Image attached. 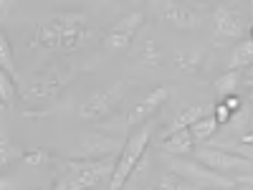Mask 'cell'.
<instances>
[{
    "label": "cell",
    "instance_id": "1",
    "mask_svg": "<svg viewBox=\"0 0 253 190\" xmlns=\"http://www.w3.org/2000/svg\"><path fill=\"white\" fill-rule=\"evenodd\" d=\"M58 170L66 178L69 190H94V185L109 180L117 170V157H107V160H58Z\"/></svg>",
    "mask_w": 253,
    "mask_h": 190
},
{
    "label": "cell",
    "instance_id": "2",
    "mask_svg": "<svg viewBox=\"0 0 253 190\" xmlns=\"http://www.w3.org/2000/svg\"><path fill=\"white\" fill-rule=\"evenodd\" d=\"M165 162H167V167H170L172 173H177L180 178L190 180L198 190H230V188H236V185H238L236 180H230L228 175L210 170V167H205V165L198 162V160L165 155Z\"/></svg>",
    "mask_w": 253,
    "mask_h": 190
},
{
    "label": "cell",
    "instance_id": "3",
    "mask_svg": "<svg viewBox=\"0 0 253 190\" xmlns=\"http://www.w3.org/2000/svg\"><path fill=\"white\" fill-rule=\"evenodd\" d=\"M150 137H152V124H142L139 130H134V132L129 135V140L124 142L122 155L117 157V170H114V175H112L109 190H122L126 183H129L134 167L139 165V160H142L144 152H147Z\"/></svg>",
    "mask_w": 253,
    "mask_h": 190
},
{
    "label": "cell",
    "instance_id": "4",
    "mask_svg": "<svg viewBox=\"0 0 253 190\" xmlns=\"http://www.w3.org/2000/svg\"><path fill=\"white\" fill-rule=\"evenodd\" d=\"M126 89H129V84L119 81V84H114V87H109V89L94 92L91 96L84 99V104L79 107V112H76L79 119H84V122H99L104 117H109L119 107V101L124 99Z\"/></svg>",
    "mask_w": 253,
    "mask_h": 190
},
{
    "label": "cell",
    "instance_id": "5",
    "mask_svg": "<svg viewBox=\"0 0 253 190\" xmlns=\"http://www.w3.org/2000/svg\"><path fill=\"white\" fill-rule=\"evenodd\" d=\"M38 44L46 46V48H53V51H76L81 44L94 36V31L89 26H81V28H56L51 26L48 20L38 26Z\"/></svg>",
    "mask_w": 253,
    "mask_h": 190
},
{
    "label": "cell",
    "instance_id": "6",
    "mask_svg": "<svg viewBox=\"0 0 253 190\" xmlns=\"http://www.w3.org/2000/svg\"><path fill=\"white\" fill-rule=\"evenodd\" d=\"M205 10L208 5H190V3H170V0H165V3H157L155 5V15L165 23H170L175 28H198L205 18Z\"/></svg>",
    "mask_w": 253,
    "mask_h": 190
},
{
    "label": "cell",
    "instance_id": "7",
    "mask_svg": "<svg viewBox=\"0 0 253 190\" xmlns=\"http://www.w3.org/2000/svg\"><path fill=\"white\" fill-rule=\"evenodd\" d=\"M122 150H124V142L119 137L107 132H91L79 142L74 160H107L122 155Z\"/></svg>",
    "mask_w": 253,
    "mask_h": 190
},
{
    "label": "cell",
    "instance_id": "8",
    "mask_svg": "<svg viewBox=\"0 0 253 190\" xmlns=\"http://www.w3.org/2000/svg\"><path fill=\"white\" fill-rule=\"evenodd\" d=\"M144 10H132V13H126L122 15L117 23L109 28L107 38H104V46H107V51H122L126 48L134 41V36L139 33V28L144 26Z\"/></svg>",
    "mask_w": 253,
    "mask_h": 190
},
{
    "label": "cell",
    "instance_id": "9",
    "mask_svg": "<svg viewBox=\"0 0 253 190\" xmlns=\"http://www.w3.org/2000/svg\"><path fill=\"white\" fill-rule=\"evenodd\" d=\"M215 38H241L248 33V15L236 5L215 8Z\"/></svg>",
    "mask_w": 253,
    "mask_h": 190
},
{
    "label": "cell",
    "instance_id": "10",
    "mask_svg": "<svg viewBox=\"0 0 253 190\" xmlns=\"http://www.w3.org/2000/svg\"><path fill=\"white\" fill-rule=\"evenodd\" d=\"M167 99H170V89H167V87H157V89H152V92L147 94L139 104H134V107L126 112L124 124H126V127H137V124L142 127V124H147V119H150Z\"/></svg>",
    "mask_w": 253,
    "mask_h": 190
},
{
    "label": "cell",
    "instance_id": "11",
    "mask_svg": "<svg viewBox=\"0 0 253 190\" xmlns=\"http://www.w3.org/2000/svg\"><path fill=\"white\" fill-rule=\"evenodd\" d=\"M198 162H203L205 167H210V170L215 173H230V170H238V167H248L251 160L246 157H238L233 152H225V150H218V147H203V150L195 152Z\"/></svg>",
    "mask_w": 253,
    "mask_h": 190
},
{
    "label": "cell",
    "instance_id": "12",
    "mask_svg": "<svg viewBox=\"0 0 253 190\" xmlns=\"http://www.w3.org/2000/svg\"><path fill=\"white\" fill-rule=\"evenodd\" d=\"M66 84V76H61L58 71H43L33 76V81L26 89V99H48L61 92V87Z\"/></svg>",
    "mask_w": 253,
    "mask_h": 190
},
{
    "label": "cell",
    "instance_id": "13",
    "mask_svg": "<svg viewBox=\"0 0 253 190\" xmlns=\"http://www.w3.org/2000/svg\"><path fill=\"white\" fill-rule=\"evenodd\" d=\"M160 150L165 155H172V157H187L195 152V140L190 135V130H182V132H175L170 137H165Z\"/></svg>",
    "mask_w": 253,
    "mask_h": 190
},
{
    "label": "cell",
    "instance_id": "14",
    "mask_svg": "<svg viewBox=\"0 0 253 190\" xmlns=\"http://www.w3.org/2000/svg\"><path fill=\"white\" fill-rule=\"evenodd\" d=\"M251 66H253V41L243 38V41H238L233 53L228 56L225 71H243V69H251Z\"/></svg>",
    "mask_w": 253,
    "mask_h": 190
},
{
    "label": "cell",
    "instance_id": "15",
    "mask_svg": "<svg viewBox=\"0 0 253 190\" xmlns=\"http://www.w3.org/2000/svg\"><path fill=\"white\" fill-rule=\"evenodd\" d=\"M203 117H208V107H203V104L182 109V112L175 117V122L165 130V137H170V135H175V132H182V130H190V127H193L195 122H200ZM165 137H162V140H165Z\"/></svg>",
    "mask_w": 253,
    "mask_h": 190
},
{
    "label": "cell",
    "instance_id": "16",
    "mask_svg": "<svg viewBox=\"0 0 253 190\" xmlns=\"http://www.w3.org/2000/svg\"><path fill=\"white\" fill-rule=\"evenodd\" d=\"M246 76H243V71H225V74H220L215 81H213V92L218 94V96H233V94H238V84L243 81Z\"/></svg>",
    "mask_w": 253,
    "mask_h": 190
},
{
    "label": "cell",
    "instance_id": "17",
    "mask_svg": "<svg viewBox=\"0 0 253 190\" xmlns=\"http://www.w3.org/2000/svg\"><path fill=\"white\" fill-rule=\"evenodd\" d=\"M220 130V124L215 119V114H208L203 117L200 122H195L193 127H190V135H193L195 142H208V140H213V135Z\"/></svg>",
    "mask_w": 253,
    "mask_h": 190
},
{
    "label": "cell",
    "instance_id": "18",
    "mask_svg": "<svg viewBox=\"0 0 253 190\" xmlns=\"http://www.w3.org/2000/svg\"><path fill=\"white\" fill-rule=\"evenodd\" d=\"M46 20L56 28H81V26H86V15L84 13H53Z\"/></svg>",
    "mask_w": 253,
    "mask_h": 190
},
{
    "label": "cell",
    "instance_id": "19",
    "mask_svg": "<svg viewBox=\"0 0 253 190\" xmlns=\"http://www.w3.org/2000/svg\"><path fill=\"white\" fill-rule=\"evenodd\" d=\"M157 190H198V188L190 183V180L180 178L177 173L167 170V173L160 175V180H157Z\"/></svg>",
    "mask_w": 253,
    "mask_h": 190
},
{
    "label": "cell",
    "instance_id": "20",
    "mask_svg": "<svg viewBox=\"0 0 253 190\" xmlns=\"http://www.w3.org/2000/svg\"><path fill=\"white\" fill-rule=\"evenodd\" d=\"M200 61H203V53H200V51H180V53L172 58V66H175L177 71L193 74V71H198Z\"/></svg>",
    "mask_w": 253,
    "mask_h": 190
},
{
    "label": "cell",
    "instance_id": "21",
    "mask_svg": "<svg viewBox=\"0 0 253 190\" xmlns=\"http://www.w3.org/2000/svg\"><path fill=\"white\" fill-rule=\"evenodd\" d=\"M0 66H3V71L13 81H18V69H15V61H13V48H10V41H8L5 33L0 36Z\"/></svg>",
    "mask_w": 253,
    "mask_h": 190
},
{
    "label": "cell",
    "instance_id": "22",
    "mask_svg": "<svg viewBox=\"0 0 253 190\" xmlns=\"http://www.w3.org/2000/svg\"><path fill=\"white\" fill-rule=\"evenodd\" d=\"M23 150H20V147L18 144H13L10 140H8V135H3V137H0V165H3V167H8L13 160H23Z\"/></svg>",
    "mask_w": 253,
    "mask_h": 190
},
{
    "label": "cell",
    "instance_id": "23",
    "mask_svg": "<svg viewBox=\"0 0 253 190\" xmlns=\"http://www.w3.org/2000/svg\"><path fill=\"white\" fill-rule=\"evenodd\" d=\"M139 61L144 63V66H160V61H162L160 46L155 44L152 38H147L144 44H142V48H139Z\"/></svg>",
    "mask_w": 253,
    "mask_h": 190
},
{
    "label": "cell",
    "instance_id": "24",
    "mask_svg": "<svg viewBox=\"0 0 253 190\" xmlns=\"http://www.w3.org/2000/svg\"><path fill=\"white\" fill-rule=\"evenodd\" d=\"M15 84L18 81H13L5 71H0V99H3V109H10V104L15 101V94H18Z\"/></svg>",
    "mask_w": 253,
    "mask_h": 190
},
{
    "label": "cell",
    "instance_id": "25",
    "mask_svg": "<svg viewBox=\"0 0 253 190\" xmlns=\"http://www.w3.org/2000/svg\"><path fill=\"white\" fill-rule=\"evenodd\" d=\"M23 162L26 165H46V162H51V152L48 150H28L23 155Z\"/></svg>",
    "mask_w": 253,
    "mask_h": 190
},
{
    "label": "cell",
    "instance_id": "26",
    "mask_svg": "<svg viewBox=\"0 0 253 190\" xmlns=\"http://www.w3.org/2000/svg\"><path fill=\"white\" fill-rule=\"evenodd\" d=\"M215 119H218V124H230V119H233V112H230L225 104L220 101V104H215Z\"/></svg>",
    "mask_w": 253,
    "mask_h": 190
},
{
    "label": "cell",
    "instance_id": "27",
    "mask_svg": "<svg viewBox=\"0 0 253 190\" xmlns=\"http://www.w3.org/2000/svg\"><path fill=\"white\" fill-rule=\"evenodd\" d=\"M223 104H225V107H228L230 112H233V114L243 109V101H241V96H238V94H233V96H225V99H223Z\"/></svg>",
    "mask_w": 253,
    "mask_h": 190
},
{
    "label": "cell",
    "instance_id": "28",
    "mask_svg": "<svg viewBox=\"0 0 253 190\" xmlns=\"http://www.w3.org/2000/svg\"><path fill=\"white\" fill-rule=\"evenodd\" d=\"M0 190H20L18 183H10L8 178H3V185H0Z\"/></svg>",
    "mask_w": 253,
    "mask_h": 190
},
{
    "label": "cell",
    "instance_id": "29",
    "mask_svg": "<svg viewBox=\"0 0 253 190\" xmlns=\"http://www.w3.org/2000/svg\"><path fill=\"white\" fill-rule=\"evenodd\" d=\"M53 190H69V183H66V178L61 175V178L56 180V188H53Z\"/></svg>",
    "mask_w": 253,
    "mask_h": 190
},
{
    "label": "cell",
    "instance_id": "30",
    "mask_svg": "<svg viewBox=\"0 0 253 190\" xmlns=\"http://www.w3.org/2000/svg\"><path fill=\"white\" fill-rule=\"evenodd\" d=\"M236 183H241V185H248V188H253V175H241Z\"/></svg>",
    "mask_w": 253,
    "mask_h": 190
},
{
    "label": "cell",
    "instance_id": "31",
    "mask_svg": "<svg viewBox=\"0 0 253 190\" xmlns=\"http://www.w3.org/2000/svg\"><path fill=\"white\" fill-rule=\"evenodd\" d=\"M243 81H246L248 87L253 89V66H251V69H246V79H243Z\"/></svg>",
    "mask_w": 253,
    "mask_h": 190
},
{
    "label": "cell",
    "instance_id": "32",
    "mask_svg": "<svg viewBox=\"0 0 253 190\" xmlns=\"http://www.w3.org/2000/svg\"><path fill=\"white\" fill-rule=\"evenodd\" d=\"M241 142H243V144H251V147H253V132H246V135L241 137Z\"/></svg>",
    "mask_w": 253,
    "mask_h": 190
},
{
    "label": "cell",
    "instance_id": "33",
    "mask_svg": "<svg viewBox=\"0 0 253 190\" xmlns=\"http://www.w3.org/2000/svg\"><path fill=\"white\" fill-rule=\"evenodd\" d=\"M248 104H251V107H253V89L248 92Z\"/></svg>",
    "mask_w": 253,
    "mask_h": 190
},
{
    "label": "cell",
    "instance_id": "34",
    "mask_svg": "<svg viewBox=\"0 0 253 190\" xmlns=\"http://www.w3.org/2000/svg\"><path fill=\"white\" fill-rule=\"evenodd\" d=\"M248 13H251V18H253V0H251V3H248Z\"/></svg>",
    "mask_w": 253,
    "mask_h": 190
},
{
    "label": "cell",
    "instance_id": "35",
    "mask_svg": "<svg viewBox=\"0 0 253 190\" xmlns=\"http://www.w3.org/2000/svg\"><path fill=\"white\" fill-rule=\"evenodd\" d=\"M248 124H251V132H253V114H251V122Z\"/></svg>",
    "mask_w": 253,
    "mask_h": 190
},
{
    "label": "cell",
    "instance_id": "36",
    "mask_svg": "<svg viewBox=\"0 0 253 190\" xmlns=\"http://www.w3.org/2000/svg\"><path fill=\"white\" fill-rule=\"evenodd\" d=\"M248 38H251V41H253V28H251V36H248Z\"/></svg>",
    "mask_w": 253,
    "mask_h": 190
},
{
    "label": "cell",
    "instance_id": "37",
    "mask_svg": "<svg viewBox=\"0 0 253 190\" xmlns=\"http://www.w3.org/2000/svg\"><path fill=\"white\" fill-rule=\"evenodd\" d=\"M248 190H253V188H248Z\"/></svg>",
    "mask_w": 253,
    "mask_h": 190
}]
</instances>
